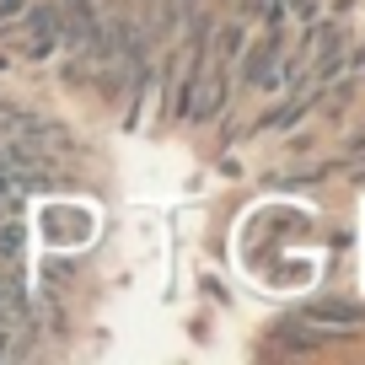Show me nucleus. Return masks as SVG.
I'll return each mask as SVG.
<instances>
[{
    "instance_id": "1",
    "label": "nucleus",
    "mask_w": 365,
    "mask_h": 365,
    "mask_svg": "<svg viewBox=\"0 0 365 365\" xmlns=\"http://www.w3.org/2000/svg\"><path fill=\"white\" fill-rule=\"evenodd\" d=\"M301 322H307L322 344L354 339V333L365 328V301H333V296L328 301H312V307H301Z\"/></svg>"
},
{
    "instance_id": "2",
    "label": "nucleus",
    "mask_w": 365,
    "mask_h": 365,
    "mask_svg": "<svg viewBox=\"0 0 365 365\" xmlns=\"http://www.w3.org/2000/svg\"><path fill=\"white\" fill-rule=\"evenodd\" d=\"M226 97H231V65H210L205 76L194 81V91H188L182 118H188V124H210V118L226 108Z\"/></svg>"
},
{
    "instance_id": "3",
    "label": "nucleus",
    "mask_w": 365,
    "mask_h": 365,
    "mask_svg": "<svg viewBox=\"0 0 365 365\" xmlns=\"http://www.w3.org/2000/svg\"><path fill=\"white\" fill-rule=\"evenodd\" d=\"M242 43H247V33H242V16H237V22H220L215 33H210V59H215V65H231V59L242 54Z\"/></svg>"
},
{
    "instance_id": "4",
    "label": "nucleus",
    "mask_w": 365,
    "mask_h": 365,
    "mask_svg": "<svg viewBox=\"0 0 365 365\" xmlns=\"http://www.w3.org/2000/svg\"><path fill=\"white\" fill-rule=\"evenodd\" d=\"M22 11H27V0H0V27H6V22H16Z\"/></svg>"
},
{
    "instance_id": "5",
    "label": "nucleus",
    "mask_w": 365,
    "mask_h": 365,
    "mask_svg": "<svg viewBox=\"0 0 365 365\" xmlns=\"http://www.w3.org/2000/svg\"><path fill=\"white\" fill-rule=\"evenodd\" d=\"M354 161H365V140H360V145H354Z\"/></svg>"
}]
</instances>
